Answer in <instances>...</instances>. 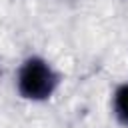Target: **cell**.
<instances>
[{"mask_svg": "<svg viewBox=\"0 0 128 128\" xmlns=\"http://www.w3.org/2000/svg\"><path fill=\"white\" fill-rule=\"evenodd\" d=\"M58 76L42 58H28L18 72V90L28 100H46L56 90Z\"/></svg>", "mask_w": 128, "mask_h": 128, "instance_id": "6da1fadb", "label": "cell"}, {"mask_svg": "<svg viewBox=\"0 0 128 128\" xmlns=\"http://www.w3.org/2000/svg\"><path fill=\"white\" fill-rule=\"evenodd\" d=\"M114 112L122 124L128 126V84H122L114 94Z\"/></svg>", "mask_w": 128, "mask_h": 128, "instance_id": "7a4b0ae2", "label": "cell"}]
</instances>
